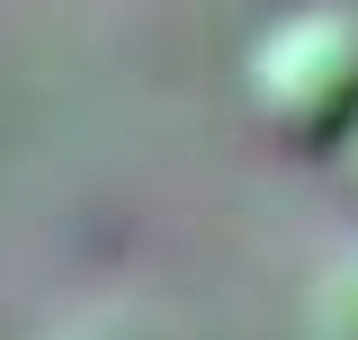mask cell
Masks as SVG:
<instances>
[{"instance_id":"cell-3","label":"cell","mask_w":358,"mask_h":340,"mask_svg":"<svg viewBox=\"0 0 358 340\" xmlns=\"http://www.w3.org/2000/svg\"><path fill=\"white\" fill-rule=\"evenodd\" d=\"M72 340H143V332H134V323H81Z\"/></svg>"},{"instance_id":"cell-2","label":"cell","mask_w":358,"mask_h":340,"mask_svg":"<svg viewBox=\"0 0 358 340\" xmlns=\"http://www.w3.org/2000/svg\"><path fill=\"white\" fill-rule=\"evenodd\" d=\"M322 340H358V251L322 278Z\"/></svg>"},{"instance_id":"cell-1","label":"cell","mask_w":358,"mask_h":340,"mask_svg":"<svg viewBox=\"0 0 358 340\" xmlns=\"http://www.w3.org/2000/svg\"><path fill=\"white\" fill-rule=\"evenodd\" d=\"M242 99L296 153H341L358 126V9L313 0L296 18L260 27L242 54Z\"/></svg>"},{"instance_id":"cell-4","label":"cell","mask_w":358,"mask_h":340,"mask_svg":"<svg viewBox=\"0 0 358 340\" xmlns=\"http://www.w3.org/2000/svg\"><path fill=\"white\" fill-rule=\"evenodd\" d=\"M341 170H350V188H358V126H350V143H341Z\"/></svg>"}]
</instances>
